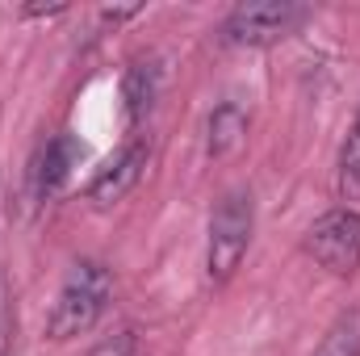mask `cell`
<instances>
[{
    "instance_id": "6da1fadb",
    "label": "cell",
    "mask_w": 360,
    "mask_h": 356,
    "mask_svg": "<svg viewBox=\"0 0 360 356\" xmlns=\"http://www.w3.org/2000/svg\"><path fill=\"white\" fill-rule=\"evenodd\" d=\"M109 293H113L109 268L96 265V260H76L68 268V276L59 285V298L46 314V336L63 344V340H76V336L92 331V323L109 306Z\"/></svg>"
},
{
    "instance_id": "7a4b0ae2",
    "label": "cell",
    "mask_w": 360,
    "mask_h": 356,
    "mask_svg": "<svg viewBox=\"0 0 360 356\" xmlns=\"http://www.w3.org/2000/svg\"><path fill=\"white\" fill-rule=\"evenodd\" d=\"M252 231H256L252 193L231 189L218 201L214 218H210V243H205V272H210V281H231L235 276V268L243 265V256H248Z\"/></svg>"
},
{
    "instance_id": "3957f363",
    "label": "cell",
    "mask_w": 360,
    "mask_h": 356,
    "mask_svg": "<svg viewBox=\"0 0 360 356\" xmlns=\"http://www.w3.org/2000/svg\"><path fill=\"white\" fill-rule=\"evenodd\" d=\"M306 17H310V8L293 4V0H252V4H239L226 13L222 42L226 46H272V42L289 38Z\"/></svg>"
},
{
    "instance_id": "277c9868",
    "label": "cell",
    "mask_w": 360,
    "mask_h": 356,
    "mask_svg": "<svg viewBox=\"0 0 360 356\" xmlns=\"http://www.w3.org/2000/svg\"><path fill=\"white\" fill-rule=\"evenodd\" d=\"M306 252L335 276H348L360 265V214L331 210L306 231Z\"/></svg>"
},
{
    "instance_id": "5b68a950",
    "label": "cell",
    "mask_w": 360,
    "mask_h": 356,
    "mask_svg": "<svg viewBox=\"0 0 360 356\" xmlns=\"http://www.w3.org/2000/svg\"><path fill=\"white\" fill-rule=\"evenodd\" d=\"M143 168H147V139H130L89 184V201L96 205H113L122 201L139 180H143Z\"/></svg>"
},
{
    "instance_id": "8992f818",
    "label": "cell",
    "mask_w": 360,
    "mask_h": 356,
    "mask_svg": "<svg viewBox=\"0 0 360 356\" xmlns=\"http://www.w3.org/2000/svg\"><path fill=\"white\" fill-rule=\"evenodd\" d=\"M72 160H76V143L63 139V134L42 147V155H38V164H34V197H38V201H51V197L63 189V180L72 172Z\"/></svg>"
},
{
    "instance_id": "52a82bcc",
    "label": "cell",
    "mask_w": 360,
    "mask_h": 356,
    "mask_svg": "<svg viewBox=\"0 0 360 356\" xmlns=\"http://www.w3.org/2000/svg\"><path fill=\"white\" fill-rule=\"evenodd\" d=\"M243 139H248V113H243L235 101L218 105V109L210 113V122H205V151H210L214 160H222V155H231Z\"/></svg>"
},
{
    "instance_id": "ba28073f",
    "label": "cell",
    "mask_w": 360,
    "mask_h": 356,
    "mask_svg": "<svg viewBox=\"0 0 360 356\" xmlns=\"http://www.w3.org/2000/svg\"><path fill=\"white\" fill-rule=\"evenodd\" d=\"M155 96H160V68L151 59H139L126 72V113H130V122H139L155 105Z\"/></svg>"
},
{
    "instance_id": "9c48e42d",
    "label": "cell",
    "mask_w": 360,
    "mask_h": 356,
    "mask_svg": "<svg viewBox=\"0 0 360 356\" xmlns=\"http://www.w3.org/2000/svg\"><path fill=\"white\" fill-rule=\"evenodd\" d=\"M314 356H360V306L344 310L331 323V331L323 336V344H319Z\"/></svg>"
},
{
    "instance_id": "30bf717a",
    "label": "cell",
    "mask_w": 360,
    "mask_h": 356,
    "mask_svg": "<svg viewBox=\"0 0 360 356\" xmlns=\"http://www.w3.org/2000/svg\"><path fill=\"white\" fill-rule=\"evenodd\" d=\"M340 193H344V201H360V113L348 130L344 151H340Z\"/></svg>"
},
{
    "instance_id": "8fae6325",
    "label": "cell",
    "mask_w": 360,
    "mask_h": 356,
    "mask_svg": "<svg viewBox=\"0 0 360 356\" xmlns=\"http://www.w3.org/2000/svg\"><path fill=\"white\" fill-rule=\"evenodd\" d=\"M130 352H134V331H117V344L105 340L92 356H130Z\"/></svg>"
}]
</instances>
